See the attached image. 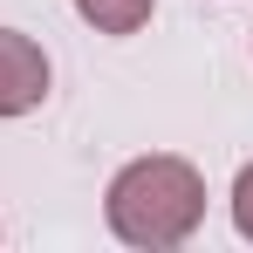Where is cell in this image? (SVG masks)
Instances as JSON below:
<instances>
[{
    "label": "cell",
    "instance_id": "cell-3",
    "mask_svg": "<svg viewBox=\"0 0 253 253\" xmlns=\"http://www.w3.org/2000/svg\"><path fill=\"white\" fill-rule=\"evenodd\" d=\"M151 7L158 0H76V14H83L96 35H137L151 21Z\"/></svg>",
    "mask_w": 253,
    "mask_h": 253
},
{
    "label": "cell",
    "instance_id": "cell-4",
    "mask_svg": "<svg viewBox=\"0 0 253 253\" xmlns=\"http://www.w3.org/2000/svg\"><path fill=\"white\" fill-rule=\"evenodd\" d=\"M233 226L253 240V165L240 171V185H233Z\"/></svg>",
    "mask_w": 253,
    "mask_h": 253
},
{
    "label": "cell",
    "instance_id": "cell-2",
    "mask_svg": "<svg viewBox=\"0 0 253 253\" xmlns=\"http://www.w3.org/2000/svg\"><path fill=\"white\" fill-rule=\"evenodd\" d=\"M48 96V55L28 35L0 28V117H28Z\"/></svg>",
    "mask_w": 253,
    "mask_h": 253
},
{
    "label": "cell",
    "instance_id": "cell-1",
    "mask_svg": "<svg viewBox=\"0 0 253 253\" xmlns=\"http://www.w3.org/2000/svg\"><path fill=\"white\" fill-rule=\"evenodd\" d=\"M110 233L130 247H178L206 219V178L185 158H137L110 178Z\"/></svg>",
    "mask_w": 253,
    "mask_h": 253
}]
</instances>
